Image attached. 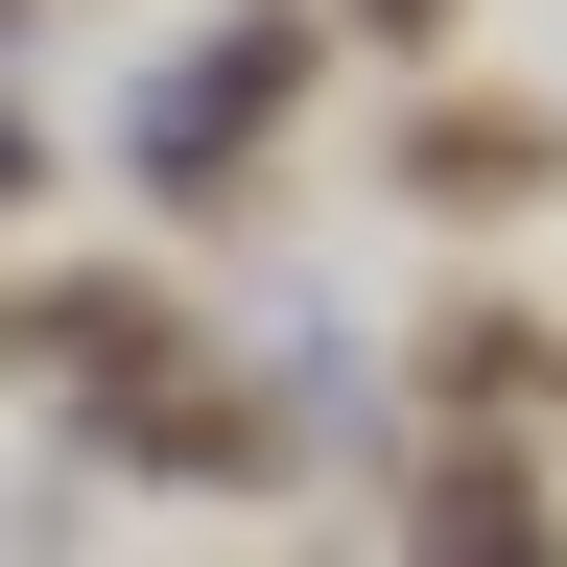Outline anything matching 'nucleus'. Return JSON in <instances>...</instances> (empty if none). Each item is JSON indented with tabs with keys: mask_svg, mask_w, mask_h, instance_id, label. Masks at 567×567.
I'll return each instance as SVG.
<instances>
[{
	"mask_svg": "<svg viewBox=\"0 0 567 567\" xmlns=\"http://www.w3.org/2000/svg\"><path fill=\"white\" fill-rule=\"evenodd\" d=\"M544 166H567V142H544L520 95H425V118H402V189H450V213H520Z\"/></svg>",
	"mask_w": 567,
	"mask_h": 567,
	"instance_id": "obj_1",
	"label": "nucleus"
},
{
	"mask_svg": "<svg viewBox=\"0 0 567 567\" xmlns=\"http://www.w3.org/2000/svg\"><path fill=\"white\" fill-rule=\"evenodd\" d=\"M402 520L425 544H544V473L520 450H450V473H402Z\"/></svg>",
	"mask_w": 567,
	"mask_h": 567,
	"instance_id": "obj_2",
	"label": "nucleus"
},
{
	"mask_svg": "<svg viewBox=\"0 0 567 567\" xmlns=\"http://www.w3.org/2000/svg\"><path fill=\"white\" fill-rule=\"evenodd\" d=\"M354 24H379V48H425V24H450V0H354Z\"/></svg>",
	"mask_w": 567,
	"mask_h": 567,
	"instance_id": "obj_3",
	"label": "nucleus"
}]
</instances>
